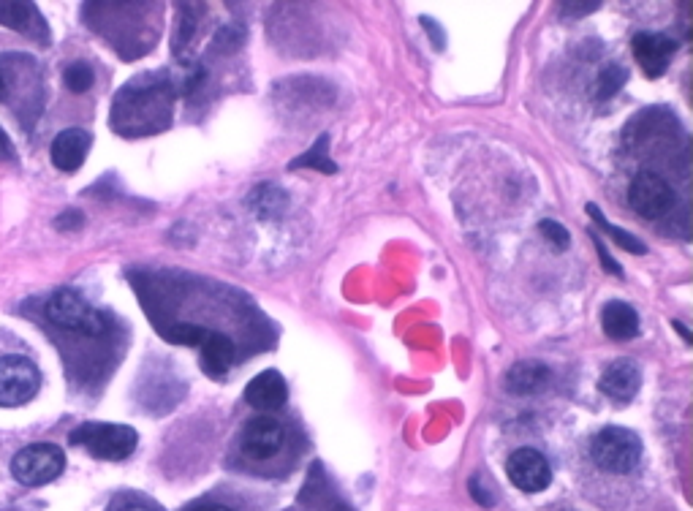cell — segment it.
I'll use <instances>...</instances> for the list:
<instances>
[{"instance_id": "6da1fadb", "label": "cell", "mask_w": 693, "mask_h": 511, "mask_svg": "<svg viewBox=\"0 0 693 511\" xmlns=\"http://www.w3.org/2000/svg\"><path fill=\"white\" fill-rule=\"evenodd\" d=\"M169 107H172V93L166 79L142 74V79L123 87V93L117 96L112 120L120 134H147L166 126Z\"/></svg>"}, {"instance_id": "7a4b0ae2", "label": "cell", "mask_w": 693, "mask_h": 511, "mask_svg": "<svg viewBox=\"0 0 693 511\" xmlns=\"http://www.w3.org/2000/svg\"><path fill=\"white\" fill-rule=\"evenodd\" d=\"M44 316L49 324L66 329V332L87 335V338H98L109 327L104 316L93 305H87V299L74 289L55 291L44 305Z\"/></svg>"}, {"instance_id": "3957f363", "label": "cell", "mask_w": 693, "mask_h": 511, "mask_svg": "<svg viewBox=\"0 0 693 511\" xmlns=\"http://www.w3.org/2000/svg\"><path fill=\"white\" fill-rule=\"evenodd\" d=\"M590 454L601 471L623 476V473L634 471L642 460V438L628 427L609 425L596 433Z\"/></svg>"}, {"instance_id": "277c9868", "label": "cell", "mask_w": 693, "mask_h": 511, "mask_svg": "<svg viewBox=\"0 0 693 511\" xmlns=\"http://www.w3.org/2000/svg\"><path fill=\"white\" fill-rule=\"evenodd\" d=\"M74 446H82L98 460H126L136 452L139 433L128 425H106V422H87L68 435Z\"/></svg>"}, {"instance_id": "5b68a950", "label": "cell", "mask_w": 693, "mask_h": 511, "mask_svg": "<svg viewBox=\"0 0 693 511\" xmlns=\"http://www.w3.org/2000/svg\"><path fill=\"white\" fill-rule=\"evenodd\" d=\"M66 468V454L55 444H30L14 454L11 473L25 487H41L58 479Z\"/></svg>"}, {"instance_id": "8992f818", "label": "cell", "mask_w": 693, "mask_h": 511, "mask_svg": "<svg viewBox=\"0 0 693 511\" xmlns=\"http://www.w3.org/2000/svg\"><path fill=\"white\" fill-rule=\"evenodd\" d=\"M41 386L39 367L28 357H0V408H17L30 403Z\"/></svg>"}, {"instance_id": "52a82bcc", "label": "cell", "mask_w": 693, "mask_h": 511, "mask_svg": "<svg viewBox=\"0 0 693 511\" xmlns=\"http://www.w3.org/2000/svg\"><path fill=\"white\" fill-rule=\"evenodd\" d=\"M283 444H286V430L272 416H256L242 427L240 452L251 463H267L272 457H278Z\"/></svg>"}, {"instance_id": "ba28073f", "label": "cell", "mask_w": 693, "mask_h": 511, "mask_svg": "<svg viewBox=\"0 0 693 511\" xmlns=\"http://www.w3.org/2000/svg\"><path fill=\"white\" fill-rule=\"evenodd\" d=\"M628 202L642 218L653 221V218H661L672 210L674 191L661 174L639 172L631 183V191H628Z\"/></svg>"}, {"instance_id": "9c48e42d", "label": "cell", "mask_w": 693, "mask_h": 511, "mask_svg": "<svg viewBox=\"0 0 693 511\" xmlns=\"http://www.w3.org/2000/svg\"><path fill=\"white\" fill-rule=\"evenodd\" d=\"M506 476L517 490L541 492L552 482V468H549L547 457L536 449H517L506 463Z\"/></svg>"}, {"instance_id": "30bf717a", "label": "cell", "mask_w": 693, "mask_h": 511, "mask_svg": "<svg viewBox=\"0 0 693 511\" xmlns=\"http://www.w3.org/2000/svg\"><path fill=\"white\" fill-rule=\"evenodd\" d=\"M631 49H634V58L639 63V68L645 71L647 77H661L669 63H672L674 52H677V41L666 33H650V30H642L631 39Z\"/></svg>"}, {"instance_id": "8fae6325", "label": "cell", "mask_w": 693, "mask_h": 511, "mask_svg": "<svg viewBox=\"0 0 693 511\" xmlns=\"http://www.w3.org/2000/svg\"><path fill=\"white\" fill-rule=\"evenodd\" d=\"M286 400H289V386L278 370H264L245 386V403L253 405L256 411H264V414L283 408Z\"/></svg>"}, {"instance_id": "7c38bea8", "label": "cell", "mask_w": 693, "mask_h": 511, "mask_svg": "<svg viewBox=\"0 0 693 511\" xmlns=\"http://www.w3.org/2000/svg\"><path fill=\"white\" fill-rule=\"evenodd\" d=\"M642 386V370L639 365H634L631 359H617L604 370V376L598 381V389L604 392L612 400H620V403H628L634 400L636 392Z\"/></svg>"}, {"instance_id": "4fadbf2b", "label": "cell", "mask_w": 693, "mask_h": 511, "mask_svg": "<svg viewBox=\"0 0 693 511\" xmlns=\"http://www.w3.org/2000/svg\"><path fill=\"white\" fill-rule=\"evenodd\" d=\"M90 134L82 128H66L52 139V164L58 166L60 172H77L79 166L85 164L87 150H90Z\"/></svg>"}, {"instance_id": "5bb4252c", "label": "cell", "mask_w": 693, "mask_h": 511, "mask_svg": "<svg viewBox=\"0 0 693 511\" xmlns=\"http://www.w3.org/2000/svg\"><path fill=\"white\" fill-rule=\"evenodd\" d=\"M549 384H552V370L539 359H520L506 373V389L517 397L539 395Z\"/></svg>"}, {"instance_id": "9a60e30c", "label": "cell", "mask_w": 693, "mask_h": 511, "mask_svg": "<svg viewBox=\"0 0 693 511\" xmlns=\"http://www.w3.org/2000/svg\"><path fill=\"white\" fill-rule=\"evenodd\" d=\"M0 25L20 30L22 36H36L39 41L49 39L47 22L33 3H0Z\"/></svg>"}, {"instance_id": "2e32d148", "label": "cell", "mask_w": 693, "mask_h": 511, "mask_svg": "<svg viewBox=\"0 0 693 511\" xmlns=\"http://www.w3.org/2000/svg\"><path fill=\"white\" fill-rule=\"evenodd\" d=\"M601 329L612 340H634L639 335V313L628 302L612 299L601 310Z\"/></svg>"}, {"instance_id": "e0dca14e", "label": "cell", "mask_w": 693, "mask_h": 511, "mask_svg": "<svg viewBox=\"0 0 693 511\" xmlns=\"http://www.w3.org/2000/svg\"><path fill=\"white\" fill-rule=\"evenodd\" d=\"M199 348H202V367L207 376L221 378L229 373V367L234 365V343H231V338L210 329Z\"/></svg>"}, {"instance_id": "ac0fdd59", "label": "cell", "mask_w": 693, "mask_h": 511, "mask_svg": "<svg viewBox=\"0 0 693 511\" xmlns=\"http://www.w3.org/2000/svg\"><path fill=\"white\" fill-rule=\"evenodd\" d=\"M248 207H251V213L256 215V218H261V221H275V218H280V215L286 213V207H289V193L283 191V188H278V185L261 183L256 185L251 191V196H248Z\"/></svg>"}, {"instance_id": "d6986e66", "label": "cell", "mask_w": 693, "mask_h": 511, "mask_svg": "<svg viewBox=\"0 0 693 511\" xmlns=\"http://www.w3.org/2000/svg\"><path fill=\"white\" fill-rule=\"evenodd\" d=\"M28 58H22L17 52L0 55V101H11V96L17 93V87L25 85V68H30Z\"/></svg>"}, {"instance_id": "ffe728a7", "label": "cell", "mask_w": 693, "mask_h": 511, "mask_svg": "<svg viewBox=\"0 0 693 511\" xmlns=\"http://www.w3.org/2000/svg\"><path fill=\"white\" fill-rule=\"evenodd\" d=\"M588 215L598 223V226H601V229H604V232L609 234V237H612V240L617 242V245H620V248H626L628 253H636V256H645L647 253L645 242L639 240V237H634V234L623 232V229H620V226H615V223H609L607 218L601 215V210H598L596 204H588Z\"/></svg>"}, {"instance_id": "44dd1931", "label": "cell", "mask_w": 693, "mask_h": 511, "mask_svg": "<svg viewBox=\"0 0 693 511\" xmlns=\"http://www.w3.org/2000/svg\"><path fill=\"white\" fill-rule=\"evenodd\" d=\"M327 145H329V136L324 134V136H321V139H318L313 150H308V153L302 155V158H297V161L291 164V169H299V166H313V169H318V172L335 174L337 172L335 161H332L329 155H324Z\"/></svg>"}, {"instance_id": "7402d4cb", "label": "cell", "mask_w": 693, "mask_h": 511, "mask_svg": "<svg viewBox=\"0 0 693 511\" xmlns=\"http://www.w3.org/2000/svg\"><path fill=\"white\" fill-rule=\"evenodd\" d=\"M63 79H66V87L71 90V93H87V90L93 87V82H96V77H93V68L87 66L85 60L71 63V66L66 68Z\"/></svg>"}, {"instance_id": "603a6c76", "label": "cell", "mask_w": 693, "mask_h": 511, "mask_svg": "<svg viewBox=\"0 0 693 511\" xmlns=\"http://www.w3.org/2000/svg\"><path fill=\"white\" fill-rule=\"evenodd\" d=\"M623 85H626V68L607 66L601 71V77H598V98L601 101L612 98Z\"/></svg>"}, {"instance_id": "cb8c5ba5", "label": "cell", "mask_w": 693, "mask_h": 511, "mask_svg": "<svg viewBox=\"0 0 693 511\" xmlns=\"http://www.w3.org/2000/svg\"><path fill=\"white\" fill-rule=\"evenodd\" d=\"M109 511H164V509H161V506H155L153 501H147L145 495L123 492V495H117L115 501L109 503Z\"/></svg>"}, {"instance_id": "d4e9b609", "label": "cell", "mask_w": 693, "mask_h": 511, "mask_svg": "<svg viewBox=\"0 0 693 511\" xmlns=\"http://www.w3.org/2000/svg\"><path fill=\"white\" fill-rule=\"evenodd\" d=\"M207 332L210 329L202 327V324H177V327H172V332H169V340H174V343H183V346H202V340L207 338Z\"/></svg>"}, {"instance_id": "484cf974", "label": "cell", "mask_w": 693, "mask_h": 511, "mask_svg": "<svg viewBox=\"0 0 693 511\" xmlns=\"http://www.w3.org/2000/svg\"><path fill=\"white\" fill-rule=\"evenodd\" d=\"M539 229L541 234H544V240L552 242V248H555V251H566L568 245H571V234H568V229L563 226V223L541 221Z\"/></svg>"}, {"instance_id": "4316f807", "label": "cell", "mask_w": 693, "mask_h": 511, "mask_svg": "<svg viewBox=\"0 0 693 511\" xmlns=\"http://www.w3.org/2000/svg\"><path fill=\"white\" fill-rule=\"evenodd\" d=\"M468 487H471L473 501L482 503V506H487V509H490V506H495V498H492L490 492H487V487H484V484L479 482V476H473L471 484H468Z\"/></svg>"}, {"instance_id": "83f0119b", "label": "cell", "mask_w": 693, "mask_h": 511, "mask_svg": "<svg viewBox=\"0 0 693 511\" xmlns=\"http://www.w3.org/2000/svg\"><path fill=\"white\" fill-rule=\"evenodd\" d=\"M82 223H85V218H82V213H79V210H68V213L58 215L55 226H58L60 232H66V229H79Z\"/></svg>"}, {"instance_id": "f1b7e54d", "label": "cell", "mask_w": 693, "mask_h": 511, "mask_svg": "<svg viewBox=\"0 0 693 511\" xmlns=\"http://www.w3.org/2000/svg\"><path fill=\"white\" fill-rule=\"evenodd\" d=\"M593 242H596L598 256H601V261H604V267H607L609 272H615V275H623V272H620V264H617L615 259H609V253H607V248H604V242L598 240L596 234H593Z\"/></svg>"}, {"instance_id": "f546056e", "label": "cell", "mask_w": 693, "mask_h": 511, "mask_svg": "<svg viewBox=\"0 0 693 511\" xmlns=\"http://www.w3.org/2000/svg\"><path fill=\"white\" fill-rule=\"evenodd\" d=\"M563 9H566V14H571V17H582V14H588V11H596L598 3H563Z\"/></svg>"}, {"instance_id": "4dcf8cb0", "label": "cell", "mask_w": 693, "mask_h": 511, "mask_svg": "<svg viewBox=\"0 0 693 511\" xmlns=\"http://www.w3.org/2000/svg\"><path fill=\"white\" fill-rule=\"evenodd\" d=\"M185 511H234V509H229V506H223V503H215V501H196L191 503Z\"/></svg>"}, {"instance_id": "1f68e13d", "label": "cell", "mask_w": 693, "mask_h": 511, "mask_svg": "<svg viewBox=\"0 0 693 511\" xmlns=\"http://www.w3.org/2000/svg\"><path fill=\"white\" fill-rule=\"evenodd\" d=\"M0 161H14V147H11L9 136L3 134V128H0Z\"/></svg>"}, {"instance_id": "d6a6232c", "label": "cell", "mask_w": 693, "mask_h": 511, "mask_svg": "<svg viewBox=\"0 0 693 511\" xmlns=\"http://www.w3.org/2000/svg\"><path fill=\"white\" fill-rule=\"evenodd\" d=\"M422 25H427V28H433V33H430V36H433L435 47H443V44H446V39H443L441 25H433V20H427V17H424V20H422Z\"/></svg>"}]
</instances>
